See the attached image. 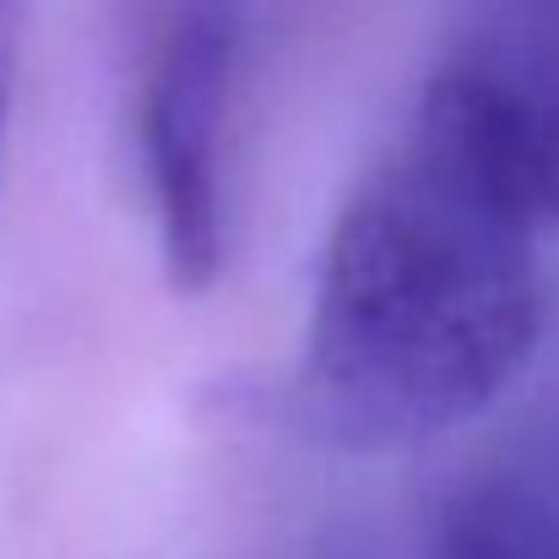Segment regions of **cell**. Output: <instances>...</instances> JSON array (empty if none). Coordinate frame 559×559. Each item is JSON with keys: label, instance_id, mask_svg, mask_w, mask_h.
Returning a JSON list of instances; mask_svg holds the SVG:
<instances>
[{"label": "cell", "instance_id": "1", "mask_svg": "<svg viewBox=\"0 0 559 559\" xmlns=\"http://www.w3.org/2000/svg\"><path fill=\"white\" fill-rule=\"evenodd\" d=\"M549 239L522 190L418 98L326 234L299 424L343 451H402L495 407L549 326Z\"/></svg>", "mask_w": 559, "mask_h": 559}, {"label": "cell", "instance_id": "2", "mask_svg": "<svg viewBox=\"0 0 559 559\" xmlns=\"http://www.w3.org/2000/svg\"><path fill=\"white\" fill-rule=\"evenodd\" d=\"M239 5L180 0L136 76V153L158 261L175 294L217 288L228 266V115Z\"/></svg>", "mask_w": 559, "mask_h": 559}, {"label": "cell", "instance_id": "3", "mask_svg": "<svg viewBox=\"0 0 559 559\" xmlns=\"http://www.w3.org/2000/svg\"><path fill=\"white\" fill-rule=\"evenodd\" d=\"M418 98L559 234V0H473Z\"/></svg>", "mask_w": 559, "mask_h": 559}, {"label": "cell", "instance_id": "4", "mask_svg": "<svg viewBox=\"0 0 559 559\" xmlns=\"http://www.w3.org/2000/svg\"><path fill=\"white\" fill-rule=\"evenodd\" d=\"M424 559H559V489L544 478H484L456 495Z\"/></svg>", "mask_w": 559, "mask_h": 559}, {"label": "cell", "instance_id": "5", "mask_svg": "<svg viewBox=\"0 0 559 559\" xmlns=\"http://www.w3.org/2000/svg\"><path fill=\"white\" fill-rule=\"evenodd\" d=\"M22 22H27V0H0V164H5V131H11V93H16Z\"/></svg>", "mask_w": 559, "mask_h": 559}]
</instances>
